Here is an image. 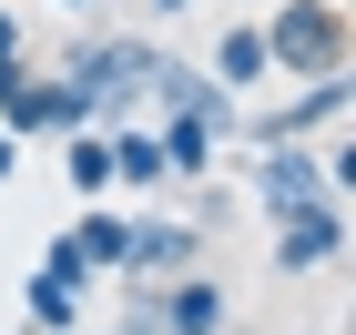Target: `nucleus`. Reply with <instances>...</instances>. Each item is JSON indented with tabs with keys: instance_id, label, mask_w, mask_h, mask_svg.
I'll list each match as a JSON object with an SVG mask.
<instances>
[{
	"instance_id": "f03ea898",
	"label": "nucleus",
	"mask_w": 356,
	"mask_h": 335,
	"mask_svg": "<svg viewBox=\"0 0 356 335\" xmlns=\"http://www.w3.org/2000/svg\"><path fill=\"white\" fill-rule=\"evenodd\" d=\"M275 223V275H316V264H336L346 254V194H316V203H285Z\"/></svg>"
},
{
	"instance_id": "4468645a",
	"label": "nucleus",
	"mask_w": 356,
	"mask_h": 335,
	"mask_svg": "<svg viewBox=\"0 0 356 335\" xmlns=\"http://www.w3.org/2000/svg\"><path fill=\"white\" fill-rule=\"evenodd\" d=\"M31 275H51V284H72V295H92V284H102V275H92V254L72 244V223H61L51 244H41V264H31Z\"/></svg>"
},
{
	"instance_id": "2eb2a0df",
	"label": "nucleus",
	"mask_w": 356,
	"mask_h": 335,
	"mask_svg": "<svg viewBox=\"0 0 356 335\" xmlns=\"http://www.w3.org/2000/svg\"><path fill=\"white\" fill-rule=\"evenodd\" d=\"M31 61V31H21V10H0V71H21Z\"/></svg>"
},
{
	"instance_id": "a211bd4d",
	"label": "nucleus",
	"mask_w": 356,
	"mask_h": 335,
	"mask_svg": "<svg viewBox=\"0 0 356 335\" xmlns=\"http://www.w3.org/2000/svg\"><path fill=\"white\" fill-rule=\"evenodd\" d=\"M153 10H184V0H153Z\"/></svg>"
},
{
	"instance_id": "7ed1b4c3",
	"label": "nucleus",
	"mask_w": 356,
	"mask_h": 335,
	"mask_svg": "<svg viewBox=\"0 0 356 335\" xmlns=\"http://www.w3.org/2000/svg\"><path fill=\"white\" fill-rule=\"evenodd\" d=\"M193 264H204V234L173 223V214H143V223H133V264H122V284H173V275H193Z\"/></svg>"
},
{
	"instance_id": "1a4fd4ad",
	"label": "nucleus",
	"mask_w": 356,
	"mask_h": 335,
	"mask_svg": "<svg viewBox=\"0 0 356 335\" xmlns=\"http://www.w3.org/2000/svg\"><path fill=\"white\" fill-rule=\"evenodd\" d=\"M214 82H224V92H265V82H275V61H265V31H254V21H234V31L214 41Z\"/></svg>"
},
{
	"instance_id": "dca6fc26",
	"label": "nucleus",
	"mask_w": 356,
	"mask_h": 335,
	"mask_svg": "<svg viewBox=\"0 0 356 335\" xmlns=\"http://www.w3.org/2000/svg\"><path fill=\"white\" fill-rule=\"evenodd\" d=\"M10 173H21V132H0V183H10Z\"/></svg>"
},
{
	"instance_id": "f8f14e48",
	"label": "nucleus",
	"mask_w": 356,
	"mask_h": 335,
	"mask_svg": "<svg viewBox=\"0 0 356 335\" xmlns=\"http://www.w3.org/2000/svg\"><path fill=\"white\" fill-rule=\"evenodd\" d=\"M102 132H112V183H122V194L163 183V153H153V132H143V122H102Z\"/></svg>"
},
{
	"instance_id": "f257e3e1",
	"label": "nucleus",
	"mask_w": 356,
	"mask_h": 335,
	"mask_svg": "<svg viewBox=\"0 0 356 335\" xmlns=\"http://www.w3.org/2000/svg\"><path fill=\"white\" fill-rule=\"evenodd\" d=\"M265 31V61H275V82H326V71H346V10L336 0H285Z\"/></svg>"
},
{
	"instance_id": "39448f33",
	"label": "nucleus",
	"mask_w": 356,
	"mask_h": 335,
	"mask_svg": "<svg viewBox=\"0 0 356 335\" xmlns=\"http://www.w3.org/2000/svg\"><path fill=\"white\" fill-rule=\"evenodd\" d=\"M153 325H163V335H224V325H234V305H224V284L193 264V275H173L163 295H153Z\"/></svg>"
},
{
	"instance_id": "423d86ee",
	"label": "nucleus",
	"mask_w": 356,
	"mask_h": 335,
	"mask_svg": "<svg viewBox=\"0 0 356 335\" xmlns=\"http://www.w3.org/2000/svg\"><path fill=\"white\" fill-rule=\"evenodd\" d=\"M316 194H326V173H316V153H305V142H265V153H254V203H265V214L316 203Z\"/></svg>"
},
{
	"instance_id": "f3484780",
	"label": "nucleus",
	"mask_w": 356,
	"mask_h": 335,
	"mask_svg": "<svg viewBox=\"0 0 356 335\" xmlns=\"http://www.w3.org/2000/svg\"><path fill=\"white\" fill-rule=\"evenodd\" d=\"M61 10H102V0H61Z\"/></svg>"
},
{
	"instance_id": "6e6552de",
	"label": "nucleus",
	"mask_w": 356,
	"mask_h": 335,
	"mask_svg": "<svg viewBox=\"0 0 356 335\" xmlns=\"http://www.w3.org/2000/svg\"><path fill=\"white\" fill-rule=\"evenodd\" d=\"M153 153H163V173H184V183H204L224 153V132L204 122V112H163V132H153Z\"/></svg>"
},
{
	"instance_id": "6ab92c4d",
	"label": "nucleus",
	"mask_w": 356,
	"mask_h": 335,
	"mask_svg": "<svg viewBox=\"0 0 356 335\" xmlns=\"http://www.w3.org/2000/svg\"><path fill=\"white\" fill-rule=\"evenodd\" d=\"M0 92H10V71H0Z\"/></svg>"
},
{
	"instance_id": "0eeeda50",
	"label": "nucleus",
	"mask_w": 356,
	"mask_h": 335,
	"mask_svg": "<svg viewBox=\"0 0 356 335\" xmlns=\"http://www.w3.org/2000/svg\"><path fill=\"white\" fill-rule=\"evenodd\" d=\"M326 122H346V71L305 82L285 112H254V142H305V132H326Z\"/></svg>"
},
{
	"instance_id": "20e7f679",
	"label": "nucleus",
	"mask_w": 356,
	"mask_h": 335,
	"mask_svg": "<svg viewBox=\"0 0 356 335\" xmlns=\"http://www.w3.org/2000/svg\"><path fill=\"white\" fill-rule=\"evenodd\" d=\"M143 102H163V112H204V122H214V132H234V92L214 82V71H204V61H153V82H143Z\"/></svg>"
},
{
	"instance_id": "ddd939ff",
	"label": "nucleus",
	"mask_w": 356,
	"mask_h": 335,
	"mask_svg": "<svg viewBox=\"0 0 356 335\" xmlns=\"http://www.w3.org/2000/svg\"><path fill=\"white\" fill-rule=\"evenodd\" d=\"M21 315H31L21 335H72V325H82V295L51 284V275H31V284H21Z\"/></svg>"
},
{
	"instance_id": "9b49d317",
	"label": "nucleus",
	"mask_w": 356,
	"mask_h": 335,
	"mask_svg": "<svg viewBox=\"0 0 356 335\" xmlns=\"http://www.w3.org/2000/svg\"><path fill=\"white\" fill-rule=\"evenodd\" d=\"M72 244L92 254V275H122V264H133V223L112 214V203H92V214L72 223Z\"/></svg>"
},
{
	"instance_id": "9d476101",
	"label": "nucleus",
	"mask_w": 356,
	"mask_h": 335,
	"mask_svg": "<svg viewBox=\"0 0 356 335\" xmlns=\"http://www.w3.org/2000/svg\"><path fill=\"white\" fill-rule=\"evenodd\" d=\"M61 173H72V194H92V203L112 194V132H102V122L61 132Z\"/></svg>"
}]
</instances>
